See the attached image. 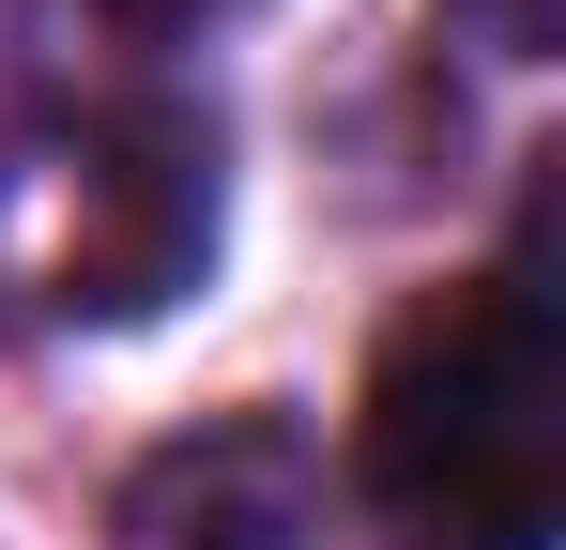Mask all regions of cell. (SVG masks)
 Masks as SVG:
<instances>
[{
  "label": "cell",
  "instance_id": "cell-3",
  "mask_svg": "<svg viewBox=\"0 0 566 550\" xmlns=\"http://www.w3.org/2000/svg\"><path fill=\"white\" fill-rule=\"evenodd\" d=\"M123 550H337V474L291 413H230L138 458L123 489Z\"/></svg>",
  "mask_w": 566,
  "mask_h": 550
},
{
  "label": "cell",
  "instance_id": "cell-4",
  "mask_svg": "<svg viewBox=\"0 0 566 550\" xmlns=\"http://www.w3.org/2000/svg\"><path fill=\"white\" fill-rule=\"evenodd\" d=\"M490 62H552V31H566V0H444Z\"/></svg>",
  "mask_w": 566,
  "mask_h": 550
},
{
  "label": "cell",
  "instance_id": "cell-2",
  "mask_svg": "<svg viewBox=\"0 0 566 550\" xmlns=\"http://www.w3.org/2000/svg\"><path fill=\"white\" fill-rule=\"evenodd\" d=\"M214 261V123L169 92H62L0 138V306L138 321Z\"/></svg>",
  "mask_w": 566,
  "mask_h": 550
},
{
  "label": "cell",
  "instance_id": "cell-5",
  "mask_svg": "<svg viewBox=\"0 0 566 550\" xmlns=\"http://www.w3.org/2000/svg\"><path fill=\"white\" fill-rule=\"evenodd\" d=\"M123 31H199V15H230V0H107Z\"/></svg>",
  "mask_w": 566,
  "mask_h": 550
},
{
  "label": "cell",
  "instance_id": "cell-1",
  "mask_svg": "<svg viewBox=\"0 0 566 550\" xmlns=\"http://www.w3.org/2000/svg\"><path fill=\"white\" fill-rule=\"evenodd\" d=\"M368 505L413 550H552L566 520V337L505 261L429 290L368 367Z\"/></svg>",
  "mask_w": 566,
  "mask_h": 550
}]
</instances>
